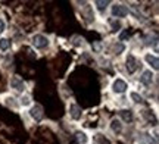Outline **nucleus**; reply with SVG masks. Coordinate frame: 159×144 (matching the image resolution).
Wrapping results in <instances>:
<instances>
[{
  "label": "nucleus",
  "instance_id": "nucleus-1",
  "mask_svg": "<svg viewBox=\"0 0 159 144\" xmlns=\"http://www.w3.org/2000/svg\"><path fill=\"white\" fill-rule=\"evenodd\" d=\"M31 43H33V46H34L35 49H46V47L49 46V38L43 34H37L33 37Z\"/></svg>",
  "mask_w": 159,
  "mask_h": 144
},
{
  "label": "nucleus",
  "instance_id": "nucleus-2",
  "mask_svg": "<svg viewBox=\"0 0 159 144\" xmlns=\"http://www.w3.org/2000/svg\"><path fill=\"white\" fill-rule=\"evenodd\" d=\"M111 12H112V16H116V18H125L127 15H128V12H130V11L127 9V6L119 5V3H115V5L112 6Z\"/></svg>",
  "mask_w": 159,
  "mask_h": 144
},
{
  "label": "nucleus",
  "instance_id": "nucleus-3",
  "mask_svg": "<svg viewBox=\"0 0 159 144\" xmlns=\"http://www.w3.org/2000/svg\"><path fill=\"white\" fill-rule=\"evenodd\" d=\"M30 116L34 119V121H41L43 119V116H44V112H43V107L40 106V104H34V106H31V109H30Z\"/></svg>",
  "mask_w": 159,
  "mask_h": 144
},
{
  "label": "nucleus",
  "instance_id": "nucleus-4",
  "mask_svg": "<svg viewBox=\"0 0 159 144\" xmlns=\"http://www.w3.org/2000/svg\"><path fill=\"white\" fill-rule=\"evenodd\" d=\"M11 87L18 93H24L25 91V88H27L25 82H24L22 78H19V76H13V78H12L11 80Z\"/></svg>",
  "mask_w": 159,
  "mask_h": 144
},
{
  "label": "nucleus",
  "instance_id": "nucleus-5",
  "mask_svg": "<svg viewBox=\"0 0 159 144\" xmlns=\"http://www.w3.org/2000/svg\"><path fill=\"white\" fill-rule=\"evenodd\" d=\"M139 66H140V62L133 55H128V58H127V71H128V74H134L139 69Z\"/></svg>",
  "mask_w": 159,
  "mask_h": 144
},
{
  "label": "nucleus",
  "instance_id": "nucleus-6",
  "mask_svg": "<svg viewBox=\"0 0 159 144\" xmlns=\"http://www.w3.org/2000/svg\"><path fill=\"white\" fill-rule=\"evenodd\" d=\"M127 88H128L127 82H125L124 80H121V78L115 80L114 84H112V90H114L116 94H122V93H125L127 91Z\"/></svg>",
  "mask_w": 159,
  "mask_h": 144
},
{
  "label": "nucleus",
  "instance_id": "nucleus-7",
  "mask_svg": "<svg viewBox=\"0 0 159 144\" xmlns=\"http://www.w3.org/2000/svg\"><path fill=\"white\" fill-rule=\"evenodd\" d=\"M140 82H142L143 85H152V82H153V74H152V71H144L140 76Z\"/></svg>",
  "mask_w": 159,
  "mask_h": 144
},
{
  "label": "nucleus",
  "instance_id": "nucleus-8",
  "mask_svg": "<svg viewBox=\"0 0 159 144\" xmlns=\"http://www.w3.org/2000/svg\"><path fill=\"white\" fill-rule=\"evenodd\" d=\"M81 107H80L78 104H75V103H72L71 106H69V115H71V118L72 119H75V121H78L80 118H81Z\"/></svg>",
  "mask_w": 159,
  "mask_h": 144
},
{
  "label": "nucleus",
  "instance_id": "nucleus-9",
  "mask_svg": "<svg viewBox=\"0 0 159 144\" xmlns=\"http://www.w3.org/2000/svg\"><path fill=\"white\" fill-rule=\"evenodd\" d=\"M144 60H146V62H148V65H150L153 69H156V71L159 69V60H158V58H156L155 55L148 53V55L144 56Z\"/></svg>",
  "mask_w": 159,
  "mask_h": 144
},
{
  "label": "nucleus",
  "instance_id": "nucleus-10",
  "mask_svg": "<svg viewBox=\"0 0 159 144\" xmlns=\"http://www.w3.org/2000/svg\"><path fill=\"white\" fill-rule=\"evenodd\" d=\"M144 44H146V46H153L155 49H156V46H158V35L148 34L144 37Z\"/></svg>",
  "mask_w": 159,
  "mask_h": 144
},
{
  "label": "nucleus",
  "instance_id": "nucleus-11",
  "mask_svg": "<svg viewBox=\"0 0 159 144\" xmlns=\"http://www.w3.org/2000/svg\"><path fill=\"white\" fill-rule=\"evenodd\" d=\"M111 129L116 134L121 133V131H122V124H121V121H119V119H112V122H111Z\"/></svg>",
  "mask_w": 159,
  "mask_h": 144
},
{
  "label": "nucleus",
  "instance_id": "nucleus-12",
  "mask_svg": "<svg viewBox=\"0 0 159 144\" xmlns=\"http://www.w3.org/2000/svg\"><path fill=\"white\" fill-rule=\"evenodd\" d=\"M75 140H77V143L78 144H87V141H89L87 135H85L84 133H81V131L75 133Z\"/></svg>",
  "mask_w": 159,
  "mask_h": 144
},
{
  "label": "nucleus",
  "instance_id": "nucleus-13",
  "mask_svg": "<svg viewBox=\"0 0 159 144\" xmlns=\"http://www.w3.org/2000/svg\"><path fill=\"white\" fill-rule=\"evenodd\" d=\"M121 116H122V119H124L125 122L133 121V112H131V110H122V112H121Z\"/></svg>",
  "mask_w": 159,
  "mask_h": 144
},
{
  "label": "nucleus",
  "instance_id": "nucleus-14",
  "mask_svg": "<svg viewBox=\"0 0 159 144\" xmlns=\"http://www.w3.org/2000/svg\"><path fill=\"white\" fill-rule=\"evenodd\" d=\"M9 49H11V41L7 40V38H2V40H0V50L6 52V50H9Z\"/></svg>",
  "mask_w": 159,
  "mask_h": 144
},
{
  "label": "nucleus",
  "instance_id": "nucleus-15",
  "mask_svg": "<svg viewBox=\"0 0 159 144\" xmlns=\"http://www.w3.org/2000/svg\"><path fill=\"white\" fill-rule=\"evenodd\" d=\"M137 143L139 144H150V138H149L148 134H140L139 138H137Z\"/></svg>",
  "mask_w": 159,
  "mask_h": 144
},
{
  "label": "nucleus",
  "instance_id": "nucleus-16",
  "mask_svg": "<svg viewBox=\"0 0 159 144\" xmlns=\"http://www.w3.org/2000/svg\"><path fill=\"white\" fill-rule=\"evenodd\" d=\"M94 5H96V7L100 12H105V9H106L108 5H109V2H100V0H96V2H94Z\"/></svg>",
  "mask_w": 159,
  "mask_h": 144
},
{
  "label": "nucleus",
  "instance_id": "nucleus-17",
  "mask_svg": "<svg viewBox=\"0 0 159 144\" xmlns=\"http://www.w3.org/2000/svg\"><path fill=\"white\" fill-rule=\"evenodd\" d=\"M130 97H131V100H133L134 103H142V102H143V97L140 96V94H139V93H136V91L131 93Z\"/></svg>",
  "mask_w": 159,
  "mask_h": 144
},
{
  "label": "nucleus",
  "instance_id": "nucleus-18",
  "mask_svg": "<svg viewBox=\"0 0 159 144\" xmlns=\"http://www.w3.org/2000/svg\"><path fill=\"white\" fill-rule=\"evenodd\" d=\"M6 104H7V106H12L13 109H18V103L15 102V98H13V97H7V98H6Z\"/></svg>",
  "mask_w": 159,
  "mask_h": 144
},
{
  "label": "nucleus",
  "instance_id": "nucleus-19",
  "mask_svg": "<svg viewBox=\"0 0 159 144\" xmlns=\"http://www.w3.org/2000/svg\"><path fill=\"white\" fill-rule=\"evenodd\" d=\"M72 44H74V46H81V44H83V38H81L80 35H74V37H72Z\"/></svg>",
  "mask_w": 159,
  "mask_h": 144
},
{
  "label": "nucleus",
  "instance_id": "nucleus-20",
  "mask_svg": "<svg viewBox=\"0 0 159 144\" xmlns=\"http://www.w3.org/2000/svg\"><path fill=\"white\" fill-rule=\"evenodd\" d=\"M30 100H31L30 96H22V97H21V104H22V106H28Z\"/></svg>",
  "mask_w": 159,
  "mask_h": 144
},
{
  "label": "nucleus",
  "instance_id": "nucleus-21",
  "mask_svg": "<svg viewBox=\"0 0 159 144\" xmlns=\"http://www.w3.org/2000/svg\"><path fill=\"white\" fill-rule=\"evenodd\" d=\"M93 49H94L96 52H100V50H102V43H100V41H96V43L93 44Z\"/></svg>",
  "mask_w": 159,
  "mask_h": 144
},
{
  "label": "nucleus",
  "instance_id": "nucleus-22",
  "mask_svg": "<svg viewBox=\"0 0 159 144\" xmlns=\"http://www.w3.org/2000/svg\"><path fill=\"white\" fill-rule=\"evenodd\" d=\"M128 37H130V35H128V33H127V31H122V33L119 34V41H124L125 38H128Z\"/></svg>",
  "mask_w": 159,
  "mask_h": 144
},
{
  "label": "nucleus",
  "instance_id": "nucleus-23",
  "mask_svg": "<svg viewBox=\"0 0 159 144\" xmlns=\"http://www.w3.org/2000/svg\"><path fill=\"white\" fill-rule=\"evenodd\" d=\"M5 29H6V24L3 19H0V34L2 33H5Z\"/></svg>",
  "mask_w": 159,
  "mask_h": 144
},
{
  "label": "nucleus",
  "instance_id": "nucleus-24",
  "mask_svg": "<svg viewBox=\"0 0 159 144\" xmlns=\"http://www.w3.org/2000/svg\"><path fill=\"white\" fill-rule=\"evenodd\" d=\"M115 50H116V53L119 55V53L124 50V46H122V44H118V46H115Z\"/></svg>",
  "mask_w": 159,
  "mask_h": 144
},
{
  "label": "nucleus",
  "instance_id": "nucleus-25",
  "mask_svg": "<svg viewBox=\"0 0 159 144\" xmlns=\"http://www.w3.org/2000/svg\"><path fill=\"white\" fill-rule=\"evenodd\" d=\"M112 27H114V31H116V28H119L121 25H119V22H112Z\"/></svg>",
  "mask_w": 159,
  "mask_h": 144
}]
</instances>
